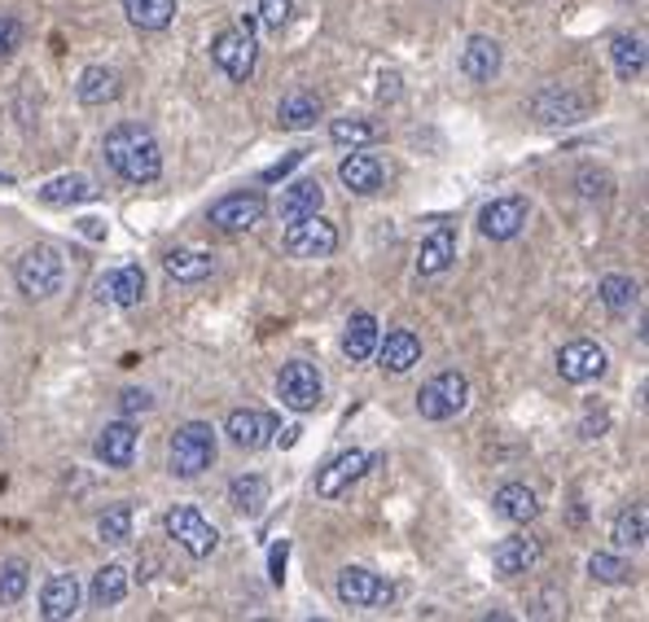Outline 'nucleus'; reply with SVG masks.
Masks as SVG:
<instances>
[{
    "label": "nucleus",
    "instance_id": "nucleus-1",
    "mask_svg": "<svg viewBox=\"0 0 649 622\" xmlns=\"http://www.w3.org/2000/svg\"><path fill=\"white\" fill-rule=\"evenodd\" d=\"M101 154H106L110 171L124 176L128 185H149V180L163 176V149H158L154 132L141 128V124H119V128H110L106 140H101Z\"/></svg>",
    "mask_w": 649,
    "mask_h": 622
},
{
    "label": "nucleus",
    "instance_id": "nucleus-2",
    "mask_svg": "<svg viewBox=\"0 0 649 622\" xmlns=\"http://www.w3.org/2000/svg\"><path fill=\"white\" fill-rule=\"evenodd\" d=\"M216 430L207 425V421H189V425H180L176 434H171V447H167V470L176 474V478H198V474H207L212 465H216Z\"/></svg>",
    "mask_w": 649,
    "mask_h": 622
},
{
    "label": "nucleus",
    "instance_id": "nucleus-3",
    "mask_svg": "<svg viewBox=\"0 0 649 622\" xmlns=\"http://www.w3.org/2000/svg\"><path fill=\"white\" fill-rule=\"evenodd\" d=\"M13 280H18V289H22V298L45 303V298H53V294L62 289V280H67V259H62L53 246H31V250H22V259L13 264Z\"/></svg>",
    "mask_w": 649,
    "mask_h": 622
},
{
    "label": "nucleus",
    "instance_id": "nucleus-4",
    "mask_svg": "<svg viewBox=\"0 0 649 622\" xmlns=\"http://www.w3.org/2000/svg\"><path fill=\"white\" fill-rule=\"evenodd\" d=\"M212 62L228 79H237V83L250 79V70H255V22L250 18H242L237 27L219 31L216 40H212Z\"/></svg>",
    "mask_w": 649,
    "mask_h": 622
},
{
    "label": "nucleus",
    "instance_id": "nucleus-5",
    "mask_svg": "<svg viewBox=\"0 0 649 622\" xmlns=\"http://www.w3.org/2000/svg\"><path fill=\"white\" fill-rule=\"evenodd\" d=\"M465 404H470V382H465V373H456V368L439 373V377H431V382L417 391V413L426 416V421H448V416L461 413Z\"/></svg>",
    "mask_w": 649,
    "mask_h": 622
},
{
    "label": "nucleus",
    "instance_id": "nucleus-6",
    "mask_svg": "<svg viewBox=\"0 0 649 622\" xmlns=\"http://www.w3.org/2000/svg\"><path fill=\"white\" fill-rule=\"evenodd\" d=\"M531 115L535 124L544 128H567V124H579L588 115V97L576 92L571 83H544L535 97H531Z\"/></svg>",
    "mask_w": 649,
    "mask_h": 622
},
{
    "label": "nucleus",
    "instance_id": "nucleus-7",
    "mask_svg": "<svg viewBox=\"0 0 649 622\" xmlns=\"http://www.w3.org/2000/svg\"><path fill=\"white\" fill-rule=\"evenodd\" d=\"M167 535H171L189 556H198V561L219 549V531L194 509V504H176V509L167 513Z\"/></svg>",
    "mask_w": 649,
    "mask_h": 622
},
{
    "label": "nucleus",
    "instance_id": "nucleus-8",
    "mask_svg": "<svg viewBox=\"0 0 649 622\" xmlns=\"http://www.w3.org/2000/svg\"><path fill=\"white\" fill-rule=\"evenodd\" d=\"M334 250H338V228L321 219V210L307 219H294L286 228V255L294 259H330Z\"/></svg>",
    "mask_w": 649,
    "mask_h": 622
},
{
    "label": "nucleus",
    "instance_id": "nucleus-9",
    "mask_svg": "<svg viewBox=\"0 0 649 622\" xmlns=\"http://www.w3.org/2000/svg\"><path fill=\"white\" fill-rule=\"evenodd\" d=\"M277 395H282V404H286L289 413H312L321 404V395H325L321 373L307 359H289L286 368H282V377H277Z\"/></svg>",
    "mask_w": 649,
    "mask_h": 622
},
{
    "label": "nucleus",
    "instance_id": "nucleus-10",
    "mask_svg": "<svg viewBox=\"0 0 649 622\" xmlns=\"http://www.w3.org/2000/svg\"><path fill=\"white\" fill-rule=\"evenodd\" d=\"M391 596H395L391 583H382V574H373V570H364V565H347V570L338 574V601L352 605V610H377V605H386Z\"/></svg>",
    "mask_w": 649,
    "mask_h": 622
},
{
    "label": "nucleus",
    "instance_id": "nucleus-11",
    "mask_svg": "<svg viewBox=\"0 0 649 622\" xmlns=\"http://www.w3.org/2000/svg\"><path fill=\"white\" fill-rule=\"evenodd\" d=\"M264 215H268L264 194H228V198H219L216 207H212V224H216L219 233H246Z\"/></svg>",
    "mask_w": 649,
    "mask_h": 622
},
{
    "label": "nucleus",
    "instance_id": "nucleus-12",
    "mask_svg": "<svg viewBox=\"0 0 649 622\" xmlns=\"http://www.w3.org/2000/svg\"><path fill=\"white\" fill-rule=\"evenodd\" d=\"M527 215H531L527 198H496V203H488L479 210V228L492 241H509V237H518L527 228Z\"/></svg>",
    "mask_w": 649,
    "mask_h": 622
},
{
    "label": "nucleus",
    "instance_id": "nucleus-13",
    "mask_svg": "<svg viewBox=\"0 0 649 622\" xmlns=\"http://www.w3.org/2000/svg\"><path fill=\"white\" fill-rule=\"evenodd\" d=\"M224 434L233 438V447H242V452H259V447L273 443L277 421H273L268 413H255V408H237V413H228Z\"/></svg>",
    "mask_w": 649,
    "mask_h": 622
},
{
    "label": "nucleus",
    "instance_id": "nucleus-14",
    "mask_svg": "<svg viewBox=\"0 0 649 622\" xmlns=\"http://www.w3.org/2000/svg\"><path fill=\"white\" fill-rule=\"evenodd\" d=\"M558 373L562 382L571 386H583V382H597L606 373V351L597 343H571L558 351Z\"/></svg>",
    "mask_w": 649,
    "mask_h": 622
},
{
    "label": "nucleus",
    "instance_id": "nucleus-15",
    "mask_svg": "<svg viewBox=\"0 0 649 622\" xmlns=\"http://www.w3.org/2000/svg\"><path fill=\"white\" fill-rule=\"evenodd\" d=\"M92 452H97L101 465H110V470H128L132 456H137V425H132V421H110V425L97 434Z\"/></svg>",
    "mask_w": 649,
    "mask_h": 622
},
{
    "label": "nucleus",
    "instance_id": "nucleus-16",
    "mask_svg": "<svg viewBox=\"0 0 649 622\" xmlns=\"http://www.w3.org/2000/svg\"><path fill=\"white\" fill-rule=\"evenodd\" d=\"M338 180L347 185V194H356V198H373V194L382 189V180H386V167H382L377 154H361V149H352V154L343 158V167H338Z\"/></svg>",
    "mask_w": 649,
    "mask_h": 622
},
{
    "label": "nucleus",
    "instance_id": "nucleus-17",
    "mask_svg": "<svg viewBox=\"0 0 649 622\" xmlns=\"http://www.w3.org/2000/svg\"><path fill=\"white\" fill-rule=\"evenodd\" d=\"M368 465H373V456H364V452H343V456H334V461L316 474V495H321V500L343 495L356 478L368 474Z\"/></svg>",
    "mask_w": 649,
    "mask_h": 622
},
{
    "label": "nucleus",
    "instance_id": "nucleus-18",
    "mask_svg": "<svg viewBox=\"0 0 649 622\" xmlns=\"http://www.w3.org/2000/svg\"><path fill=\"white\" fill-rule=\"evenodd\" d=\"M97 298H101V303H115V307H137L145 298V273L137 264L110 268L106 277L97 280Z\"/></svg>",
    "mask_w": 649,
    "mask_h": 622
},
{
    "label": "nucleus",
    "instance_id": "nucleus-19",
    "mask_svg": "<svg viewBox=\"0 0 649 622\" xmlns=\"http://www.w3.org/2000/svg\"><path fill=\"white\" fill-rule=\"evenodd\" d=\"M461 75L474 83H492L501 75V45L492 36H470L461 49Z\"/></svg>",
    "mask_w": 649,
    "mask_h": 622
},
{
    "label": "nucleus",
    "instance_id": "nucleus-20",
    "mask_svg": "<svg viewBox=\"0 0 649 622\" xmlns=\"http://www.w3.org/2000/svg\"><path fill=\"white\" fill-rule=\"evenodd\" d=\"M452 259H456V233H452V224H439L431 237L417 246V277H439V273H448Z\"/></svg>",
    "mask_w": 649,
    "mask_h": 622
},
{
    "label": "nucleus",
    "instance_id": "nucleus-21",
    "mask_svg": "<svg viewBox=\"0 0 649 622\" xmlns=\"http://www.w3.org/2000/svg\"><path fill=\"white\" fill-rule=\"evenodd\" d=\"M79 614V583L75 574H53L40 592V619L49 622H67Z\"/></svg>",
    "mask_w": 649,
    "mask_h": 622
},
{
    "label": "nucleus",
    "instance_id": "nucleus-22",
    "mask_svg": "<svg viewBox=\"0 0 649 622\" xmlns=\"http://www.w3.org/2000/svg\"><path fill=\"white\" fill-rule=\"evenodd\" d=\"M535 561H540V540H531V535H513V540H501V544L492 549V565H496L501 579L527 574Z\"/></svg>",
    "mask_w": 649,
    "mask_h": 622
},
{
    "label": "nucleus",
    "instance_id": "nucleus-23",
    "mask_svg": "<svg viewBox=\"0 0 649 622\" xmlns=\"http://www.w3.org/2000/svg\"><path fill=\"white\" fill-rule=\"evenodd\" d=\"M373 355L382 359L386 373H409V368L422 359V338L409 334V329H391L386 338H377V351H373Z\"/></svg>",
    "mask_w": 649,
    "mask_h": 622
},
{
    "label": "nucleus",
    "instance_id": "nucleus-24",
    "mask_svg": "<svg viewBox=\"0 0 649 622\" xmlns=\"http://www.w3.org/2000/svg\"><path fill=\"white\" fill-rule=\"evenodd\" d=\"M492 504H496V513H501L505 522H513V526H527V522L540 517V495H535L527 483H505L501 491H496Z\"/></svg>",
    "mask_w": 649,
    "mask_h": 622
},
{
    "label": "nucleus",
    "instance_id": "nucleus-25",
    "mask_svg": "<svg viewBox=\"0 0 649 622\" xmlns=\"http://www.w3.org/2000/svg\"><path fill=\"white\" fill-rule=\"evenodd\" d=\"M325 207V189L321 180H294L289 189H282V203H277V215L282 224H294V219H307Z\"/></svg>",
    "mask_w": 649,
    "mask_h": 622
},
{
    "label": "nucleus",
    "instance_id": "nucleus-26",
    "mask_svg": "<svg viewBox=\"0 0 649 622\" xmlns=\"http://www.w3.org/2000/svg\"><path fill=\"white\" fill-rule=\"evenodd\" d=\"M124 92V79H119V70L110 67H88L79 75V83H75V97L83 101V106H106V101H115Z\"/></svg>",
    "mask_w": 649,
    "mask_h": 622
},
{
    "label": "nucleus",
    "instance_id": "nucleus-27",
    "mask_svg": "<svg viewBox=\"0 0 649 622\" xmlns=\"http://www.w3.org/2000/svg\"><path fill=\"white\" fill-rule=\"evenodd\" d=\"M610 62H614V70H619V79H641L646 75V36H632V31H623V36H614L610 40Z\"/></svg>",
    "mask_w": 649,
    "mask_h": 622
},
{
    "label": "nucleus",
    "instance_id": "nucleus-28",
    "mask_svg": "<svg viewBox=\"0 0 649 622\" xmlns=\"http://www.w3.org/2000/svg\"><path fill=\"white\" fill-rule=\"evenodd\" d=\"M316 119H321V101L312 92H289L277 106V124L286 132H307V128H316Z\"/></svg>",
    "mask_w": 649,
    "mask_h": 622
},
{
    "label": "nucleus",
    "instance_id": "nucleus-29",
    "mask_svg": "<svg viewBox=\"0 0 649 622\" xmlns=\"http://www.w3.org/2000/svg\"><path fill=\"white\" fill-rule=\"evenodd\" d=\"M343 351H347V359H352V364H364V359H373V351H377V320H373L368 312H356V316L347 320V334H343Z\"/></svg>",
    "mask_w": 649,
    "mask_h": 622
},
{
    "label": "nucleus",
    "instance_id": "nucleus-30",
    "mask_svg": "<svg viewBox=\"0 0 649 622\" xmlns=\"http://www.w3.org/2000/svg\"><path fill=\"white\" fill-rule=\"evenodd\" d=\"M163 268H167V277L171 280L194 285V280H207L216 273V259H212L207 250H171V255L163 259Z\"/></svg>",
    "mask_w": 649,
    "mask_h": 622
},
{
    "label": "nucleus",
    "instance_id": "nucleus-31",
    "mask_svg": "<svg viewBox=\"0 0 649 622\" xmlns=\"http://www.w3.org/2000/svg\"><path fill=\"white\" fill-rule=\"evenodd\" d=\"M88 198H97V189H92L88 176H58V180H49L40 189V203L45 207H71V203H88Z\"/></svg>",
    "mask_w": 649,
    "mask_h": 622
},
{
    "label": "nucleus",
    "instance_id": "nucleus-32",
    "mask_svg": "<svg viewBox=\"0 0 649 622\" xmlns=\"http://www.w3.org/2000/svg\"><path fill=\"white\" fill-rule=\"evenodd\" d=\"M124 13L141 31H167L176 18V0H124Z\"/></svg>",
    "mask_w": 649,
    "mask_h": 622
},
{
    "label": "nucleus",
    "instance_id": "nucleus-33",
    "mask_svg": "<svg viewBox=\"0 0 649 622\" xmlns=\"http://www.w3.org/2000/svg\"><path fill=\"white\" fill-rule=\"evenodd\" d=\"M228 504H233L237 513H246V517L264 513V504H268V478H259V474L233 478V486H228Z\"/></svg>",
    "mask_w": 649,
    "mask_h": 622
},
{
    "label": "nucleus",
    "instance_id": "nucleus-34",
    "mask_svg": "<svg viewBox=\"0 0 649 622\" xmlns=\"http://www.w3.org/2000/svg\"><path fill=\"white\" fill-rule=\"evenodd\" d=\"M646 535H649V513L646 504H632L614 517V544L619 549H646Z\"/></svg>",
    "mask_w": 649,
    "mask_h": 622
},
{
    "label": "nucleus",
    "instance_id": "nucleus-35",
    "mask_svg": "<svg viewBox=\"0 0 649 622\" xmlns=\"http://www.w3.org/2000/svg\"><path fill=\"white\" fill-rule=\"evenodd\" d=\"M128 596V570L124 565H101L92 574V601L97 605H119Z\"/></svg>",
    "mask_w": 649,
    "mask_h": 622
},
{
    "label": "nucleus",
    "instance_id": "nucleus-36",
    "mask_svg": "<svg viewBox=\"0 0 649 622\" xmlns=\"http://www.w3.org/2000/svg\"><path fill=\"white\" fill-rule=\"evenodd\" d=\"M597 298H601L610 312H632L637 298H641V285L632 277H606L597 285Z\"/></svg>",
    "mask_w": 649,
    "mask_h": 622
},
{
    "label": "nucleus",
    "instance_id": "nucleus-37",
    "mask_svg": "<svg viewBox=\"0 0 649 622\" xmlns=\"http://www.w3.org/2000/svg\"><path fill=\"white\" fill-rule=\"evenodd\" d=\"M330 140H334V145L364 149V145L382 140V128H377V124H368V119H334V124H330Z\"/></svg>",
    "mask_w": 649,
    "mask_h": 622
},
{
    "label": "nucleus",
    "instance_id": "nucleus-38",
    "mask_svg": "<svg viewBox=\"0 0 649 622\" xmlns=\"http://www.w3.org/2000/svg\"><path fill=\"white\" fill-rule=\"evenodd\" d=\"M97 535L101 544H128L132 540V504H115L97 517Z\"/></svg>",
    "mask_w": 649,
    "mask_h": 622
},
{
    "label": "nucleus",
    "instance_id": "nucleus-39",
    "mask_svg": "<svg viewBox=\"0 0 649 622\" xmlns=\"http://www.w3.org/2000/svg\"><path fill=\"white\" fill-rule=\"evenodd\" d=\"M588 574H592L597 583H610V588H623V583H632V579H637V570H632L628 561H619V556H610V553L588 556Z\"/></svg>",
    "mask_w": 649,
    "mask_h": 622
},
{
    "label": "nucleus",
    "instance_id": "nucleus-40",
    "mask_svg": "<svg viewBox=\"0 0 649 622\" xmlns=\"http://www.w3.org/2000/svg\"><path fill=\"white\" fill-rule=\"evenodd\" d=\"M27 588H31V570H27V561H4L0 565V605H18L22 596H27Z\"/></svg>",
    "mask_w": 649,
    "mask_h": 622
},
{
    "label": "nucleus",
    "instance_id": "nucleus-41",
    "mask_svg": "<svg viewBox=\"0 0 649 622\" xmlns=\"http://www.w3.org/2000/svg\"><path fill=\"white\" fill-rule=\"evenodd\" d=\"M579 185V198L583 203H597V198H610V189H614V180L606 176V171H579L576 176Z\"/></svg>",
    "mask_w": 649,
    "mask_h": 622
},
{
    "label": "nucleus",
    "instance_id": "nucleus-42",
    "mask_svg": "<svg viewBox=\"0 0 649 622\" xmlns=\"http://www.w3.org/2000/svg\"><path fill=\"white\" fill-rule=\"evenodd\" d=\"M259 18L268 31H282L289 22V0H259Z\"/></svg>",
    "mask_w": 649,
    "mask_h": 622
},
{
    "label": "nucleus",
    "instance_id": "nucleus-43",
    "mask_svg": "<svg viewBox=\"0 0 649 622\" xmlns=\"http://www.w3.org/2000/svg\"><path fill=\"white\" fill-rule=\"evenodd\" d=\"M18 45H22V22L0 13V58H9Z\"/></svg>",
    "mask_w": 649,
    "mask_h": 622
},
{
    "label": "nucleus",
    "instance_id": "nucleus-44",
    "mask_svg": "<svg viewBox=\"0 0 649 622\" xmlns=\"http://www.w3.org/2000/svg\"><path fill=\"white\" fill-rule=\"evenodd\" d=\"M149 408H154V399H149V391H124V395H119V413H124V416L149 413Z\"/></svg>",
    "mask_w": 649,
    "mask_h": 622
},
{
    "label": "nucleus",
    "instance_id": "nucleus-45",
    "mask_svg": "<svg viewBox=\"0 0 649 622\" xmlns=\"http://www.w3.org/2000/svg\"><path fill=\"white\" fill-rule=\"evenodd\" d=\"M286 556H289V544L282 540V544L273 549V556H268V574H273L277 588H282V579H286Z\"/></svg>",
    "mask_w": 649,
    "mask_h": 622
},
{
    "label": "nucleus",
    "instance_id": "nucleus-46",
    "mask_svg": "<svg viewBox=\"0 0 649 622\" xmlns=\"http://www.w3.org/2000/svg\"><path fill=\"white\" fill-rule=\"evenodd\" d=\"M303 158H307V149H294L286 162H277V167H268V171H264V180H282V176H289V171H294Z\"/></svg>",
    "mask_w": 649,
    "mask_h": 622
},
{
    "label": "nucleus",
    "instance_id": "nucleus-47",
    "mask_svg": "<svg viewBox=\"0 0 649 622\" xmlns=\"http://www.w3.org/2000/svg\"><path fill=\"white\" fill-rule=\"evenodd\" d=\"M601 430H610V416L606 413L588 416V421L579 425V438H601Z\"/></svg>",
    "mask_w": 649,
    "mask_h": 622
},
{
    "label": "nucleus",
    "instance_id": "nucleus-48",
    "mask_svg": "<svg viewBox=\"0 0 649 622\" xmlns=\"http://www.w3.org/2000/svg\"><path fill=\"white\" fill-rule=\"evenodd\" d=\"M400 75H382V97H400Z\"/></svg>",
    "mask_w": 649,
    "mask_h": 622
},
{
    "label": "nucleus",
    "instance_id": "nucleus-49",
    "mask_svg": "<svg viewBox=\"0 0 649 622\" xmlns=\"http://www.w3.org/2000/svg\"><path fill=\"white\" fill-rule=\"evenodd\" d=\"M298 434H303V430H298V425H289V430L277 434V443H282V447H294V443H298Z\"/></svg>",
    "mask_w": 649,
    "mask_h": 622
}]
</instances>
